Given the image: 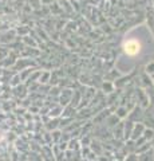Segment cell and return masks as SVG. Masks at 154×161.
<instances>
[{
    "label": "cell",
    "instance_id": "obj_1",
    "mask_svg": "<svg viewBox=\"0 0 154 161\" xmlns=\"http://www.w3.org/2000/svg\"><path fill=\"white\" fill-rule=\"evenodd\" d=\"M123 50L127 55L130 56H135L138 52L141 51V43L137 39H129L126 40L123 44Z\"/></svg>",
    "mask_w": 154,
    "mask_h": 161
}]
</instances>
